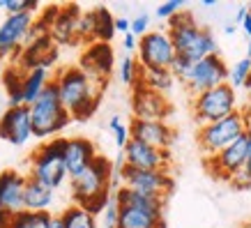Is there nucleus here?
<instances>
[{"mask_svg": "<svg viewBox=\"0 0 251 228\" xmlns=\"http://www.w3.org/2000/svg\"><path fill=\"white\" fill-rule=\"evenodd\" d=\"M0 12H5V0H0Z\"/></svg>", "mask_w": 251, "mask_h": 228, "instance_id": "864d4df0", "label": "nucleus"}, {"mask_svg": "<svg viewBox=\"0 0 251 228\" xmlns=\"http://www.w3.org/2000/svg\"><path fill=\"white\" fill-rule=\"evenodd\" d=\"M115 228H166L164 217H154L136 207H120Z\"/></svg>", "mask_w": 251, "mask_h": 228, "instance_id": "393cba45", "label": "nucleus"}, {"mask_svg": "<svg viewBox=\"0 0 251 228\" xmlns=\"http://www.w3.org/2000/svg\"><path fill=\"white\" fill-rule=\"evenodd\" d=\"M244 7H247V14L251 16V2H249V5H244Z\"/></svg>", "mask_w": 251, "mask_h": 228, "instance_id": "5fc2aeb1", "label": "nucleus"}, {"mask_svg": "<svg viewBox=\"0 0 251 228\" xmlns=\"http://www.w3.org/2000/svg\"><path fill=\"white\" fill-rule=\"evenodd\" d=\"M92 28H95V21H92V9H88V12H81V16H78L76 21V39L78 42H88L90 44L92 42Z\"/></svg>", "mask_w": 251, "mask_h": 228, "instance_id": "f704fd0d", "label": "nucleus"}, {"mask_svg": "<svg viewBox=\"0 0 251 228\" xmlns=\"http://www.w3.org/2000/svg\"><path fill=\"white\" fill-rule=\"evenodd\" d=\"M32 21H35V16L28 12L7 14L2 19V23H0V58H7V55L21 51Z\"/></svg>", "mask_w": 251, "mask_h": 228, "instance_id": "f3484780", "label": "nucleus"}, {"mask_svg": "<svg viewBox=\"0 0 251 228\" xmlns=\"http://www.w3.org/2000/svg\"><path fill=\"white\" fill-rule=\"evenodd\" d=\"M65 143L67 138L55 136L49 143H44L42 148L30 154V180H37L39 184H44L49 189H60L67 177V168H65Z\"/></svg>", "mask_w": 251, "mask_h": 228, "instance_id": "39448f33", "label": "nucleus"}, {"mask_svg": "<svg viewBox=\"0 0 251 228\" xmlns=\"http://www.w3.org/2000/svg\"><path fill=\"white\" fill-rule=\"evenodd\" d=\"M118 212H120V205L115 203L113 194H111L106 207H104V212H101V221H104V226H106V228H115V224H118Z\"/></svg>", "mask_w": 251, "mask_h": 228, "instance_id": "4c0bfd02", "label": "nucleus"}, {"mask_svg": "<svg viewBox=\"0 0 251 228\" xmlns=\"http://www.w3.org/2000/svg\"><path fill=\"white\" fill-rule=\"evenodd\" d=\"M244 16H247V7H244V5H242V7H237V14H235V23H237V25L242 23V19H244Z\"/></svg>", "mask_w": 251, "mask_h": 228, "instance_id": "a18cd8bd", "label": "nucleus"}, {"mask_svg": "<svg viewBox=\"0 0 251 228\" xmlns=\"http://www.w3.org/2000/svg\"><path fill=\"white\" fill-rule=\"evenodd\" d=\"M55 191L39 184L37 180H25V191H23V210L28 212H49V207L53 205Z\"/></svg>", "mask_w": 251, "mask_h": 228, "instance_id": "5701e85b", "label": "nucleus"}, {"mask_svg": "<svg viewBox=\"0 0 251 228\" xmlns=\"http://www.w3.org/2000/svg\"><path fill=\"white\" fill-rule=\"evenodd\" d=\"M237 108V95L228 83H221L212 90H205L194 97V118L198 127L217 122L230 115Z\"/></svg>", "mask_w": 251, "mask_h": 228, "instance_id": "0eeeda50", "label": "nucleus"}, {"mask_svg": "<svg viewBox=\"0 0 251 228\" xmlns=\"http://www.w3.org/2000/svg\"><path fill=\"white\" fill-rule=\"evenodd\" d=\"M49 219H51V212H28V210H21V212L12 214L0 228H49Z\"/></svg>", "mask_w": 251, "mask_h": 228, "instance_id": "cd10ccee", "label": "nucleus"}, {"mask_svg": "<svg viewBox=\"0 0 251 228\" xmlns=\"http://www.w3.org/2000/svg\"><path fill=\"white\" fill-rule=\"evenodd\" d=\"M122 161H125V166L134 168V171H168L171 152L154 150L141 141L129 138V143L122 148Z\"/></svg>", "mask_w": 251, "mask_h": 228, "instance_id": "ddd939ff", "label": "nucleus"}, {"mask_svg": "<svg viewBox=\"0 0 251 228\" xmlns=\"http://www.w3.org/2000/svg\"><path fill=\"white\" fill-rule=\"evenodd\" d=\"M65 228H97V217L83 210L81 205H69L60 212Z\"/></svg>", "mask_w": 251, "mask_h": 228, "instance_id": "c85d7f7f", "label": "nucleus"}, {"mask_svg": "<svg viewBox=\"0 0 251 228\" xmlns=\"http://www.w3.org/2000/svg\"><path fill=\"white\" fill-rule=\"evenodd\" d=\"M69 191L74 205H81L90 214L99 217L113 191V164L104 154H97L83 173L69 177Z\"/></svg>", "mask_w": 251, "mask_h": 228, "instance_id": "f03ea898", "label": "nucleus"}, {"mask_svg": "<svg viewBox=\"0 0 251 228\" xmlns=\"http://www.w3.org/2000/svg\"><path fill=\"white\" fill-rule=\"evenodd\" d=\"M113 25H115V32H122V35L129 32V19H127V16H118Z\"/></svg>", "mask_w": 251, "mask_h": 228, "instance_id": "a19ab883", "label": "nucleus"}, {"mask_svg": "<svg viewBox=\"0 0 251 228\" xmlns=\"http://www.w3.org/2000/svg\"><path fill=\"white\" fill-rule=\"evenodd\" d=\"M113 65H115L113 46L104 44V42H90L83 49V55H81V62H78V67L83 69L92 81L104 85H106L108 76L113 72Z\"/></svg>", "mask_w": 251, "mask_h": 228, "instance_id": "2eb2a0df", "label": "nucleus"}, {"mask_svg": "<svg viewBox=\"0 0 251 228\" xmlns=\"http://www.w3.org/2000/svg\"><path fill=\"white\" fill-rule=\"evenodd\" d=\"M49 228H65L60 214H51V219H49Z\"/></svg>", "mask_w": 251, "mask_h": 228, "instance_id": "37998d69", "label": "nucleus"}, {"mask_svg": "<svg viewBox=\"0 0 251 228\" xmlns=\"http://www.w3.org/2000/svg\"><path fill=\"white\" fill-rule=\"evenodd\" d=\"M240 25H242V30L247 32V35H251V16H249V14L244 16V19H242V23H240Z\"/></svg>", "mask_w": 251, "mask_h": 228, "instance_id": "c03bdc74", "label": "nucleus"}, {"mask_svg": "<svg viewBox=\"0 0 251 228\" xmlns=\"http://www.w3.org/2000/svg\"><path fill=\"white\" fill-rule=\"evenodd\" d=\"M28 175L19 173L14 168L0 171V212L7 217L23 210V191H25Z\"/></svg>", "mask_w": 251, "mask_h": 228, "instance_id": "a211bd4d", "label": "nucleus"}, {"mask_svg": "<svg viewBox=\"0 0 251 228\" xmlns=\"http://www.w3.org/2000/svg\"><path fill=\"white\" fill-rule=\"evenodd\" d=\"M21 78H23V72L19 67L7 69L5 76H2V85H5V90H7L9 106H23V101H21Z\"/></svg>", "mask_w": 251, "mask_h": 228, "instance_id": "c756f323", "label": "nucleus"}, {"mask_svg": "<svg viewBox=\"0 0 251 228\" xmlns=\"http://www.w3.org/2000/svg\"><path fill=\"white\" fill-rule=\"evenodd\" d=\"M122 46H125L127 51H136V46H138V37H134L131 32H127V35H122Z\"/></svg>", "mask_w": 251, "mask_h": 228, "instance_id": "79ce46f5", "label": "nucleus"}, {"mask_svg": "<svg viewBox=\"0 0 251 228\" xmlns=\"http://www.w3.org/2000/svg\"><path fill=\"white\" fill-rule=\"evenodd\" d=\"M221 83H228V65L221 55H207L203 60L194 62L191 74L187 78V90L196 97L201 92L212 90Z\"/></svg>", "mask_w": 251, "mask_h": 228, "instance_id": "9d476101", "label": "nucleus"}, {"mask_svg": "<svg viewBox=\"0 0 251 228\" xmlns=\"http://www.w3.org/2000/svg\"><path fill=\"white\" fill-rule=\"evenodd\" d=\"M249 143H251L249 136L244 134V136H240L237 141H233L228 148H224L221 152H217V154H212V157H207L205 159L207 171H210L214 177H219V180H230V177L244 166Z\"/></svg>", "mask_w": 251, "mask_h": 228, "instance_id": "f8f14e48", "label": "nucleus"}, {"mask_svg": "<svg viewBox=\"0 0 251 228\" xmlns=\"http://www.w3.org/2000/svg\"><path fill=\"white\" fill-rule=\"evenodd\" d=\"M92 21H95V28H92V42H104V44H111V39L115 37V16L108 12L106 7H92Z\"/></svg>", "mask_w": 251, "mask_h": 228, "instance_id": "bb28decb", "label": "nucleus"}, {"mask_svg": "<svg viewBox=\"0 0 251 228\" xmlns=\"http://www.w3.org/2000/svg\"><path fill=\"white\" fill-rule=\"evenodd\" d=\"M0 138L21 148L32 138V122L28 106H7L0 113Z\"/></svg>", "mask_w": 251, "mask_h": 228, "instance_id": "4468645a", "label": "nucleus"}, {"mask_svg": "<svg viewBox=\"0 0 251 228\" xmlns=\"http://www.w3.org/2000/svg\"><path fill=\"white\" fill-rule=\"evenodd\" d=\"M113 198L120 207H136V210H143V212H150L154 217H164V207H166V201L164 198H154V196H145V194H138V191H131L127 187H118L113 189Z\"/></svg>", "mask_w": 251, "mask_h": 228, "instance_id": "4be33fe9", "label": "nucleus"}, {"mask_svg": "<svg viewBox=\"0 0 251 228\" xmlns=\"http://www.w3.org/2000/svg\"><path fill=\"white\" fill-rule=\"evenodd\" d=\"M249 108H251V95H249Z\"/></svg>", "mask_w": 251, "mask_h": 228, "instance_id": "6e6d98bb", "label": "nucleus"}, {"mask_svg": "<svg viewBox=\"0 0 251 228\" xmlns=\"http://www.w3.org/2000/svg\"><path fill=\"white\" fill-rule=\"evenodd\" d=\"M244 88H247V92L251 95V72H249V78H247V83H244Z\"/></svg>", "mask_w": 251, "mask_h": 228, "instance_id": "09e8293b", "label": "nucleus"}, {"mask_svg": "<svg viewBox=\"0 0 251 228\" xmlns=\"http://www.w3.org/2000/svg\"><path fill=\"white\" fill-rule=\"evenodd\" d=\"M173 106L166 95L148 90L143 85H134L131 92V113L134 120H150V122H166Z\"/></svg>", "mask_w": 251, "mask_h": 228, "instance_id": "9b49d317", "label": "nucleus"}, {"mask_svg": "<svg viewBox=\"0 0 251 228\" xmlns=\"http://www.w3.org/2000/svg\"><path fill=\"white\" fill-rule=\"evenodd\" d=\"M247 58L251 60V35H249V49H247Z\"/></svg>", "mask_w": 251, "mask_h": 228, "instance_id": "603ef678", "label": "nucleus"}, {"mask_svg": "<svg viewBox=\"0 0 251 228\" xmlns=\"http://www.w3.org/2000/svg\"><path fill=\"white\" fill-rule=\"evenodd\" d=\"M138 65L148 69H171L175 49L166 30H150L138 39Z\"/></svg>", "mask_w": 251, "mask_h": 228, "instance_id": "1a4fd4ad", "label": "nucleus"}, {"mask_svg": "<svg viewBox=\"0 0 251 228\" xmlns=\"http://www.w3.org/2000/svg\"><path fill=\"white\" fill-rule=\"evenodd\" d=\"M81 16V7L78 5H65L60 7L55 21L49 28V37L53 39L55 46H69L76 44V21Z\"/></svg>", "mask_w": 251, "mask_h": 228, "instance_id": "412c9836", "label": "nucleus"}, {"mask_svg": "<svg viewBox=\"0 0 251 228\" xmlns=\"http://www.w3.org/2000/svg\"><path fill=\"white\" fill-rule=\"evenodd\" d=\"M191 67H194L191 62H187V60H182V58H177V55H175L173 65H171V74H173L175 81L187 83V78H189V74H191Z\"/></svg>", "mask_w": 251, "mask_h": 228, "instance_id": "e433bc0d", "label": "nucleus"}, {"mask_svg": "<svg viewBox=\"0 0 251 228\" xmlns=\"http://www.w3.org/2000/svg\"><path fill=\"white\" fill-rule=\"evenodd\" d=\"M228 182L233 184V187H237V189H247V187H251V143H249V150H247L244 166L230 177Z\"/></svg>", "mask_w": 251, "mask_h": 228, "instance_id": "72a5a7b5", "label": "nucleus"}, {"mask_svg": "<svg viewBox=\"0 0 251 228\" xmlns=\"http://www.w3.org/2000/svg\"><path fill=\"white\" fill-rule=\"evenodd\" d=\"M108 129H111V134H113V138H115V145H118L120 150L129 143V125H125L120 115H113V118L108 120Z\"/></svg>", "mask_w": 251, "mask_h": 228, "instance_id": "473e14b6", "label": "nucleus"}, {"mask_svg": "<svg viewBox=\"0 0 251 228\" xmlns=\"http://www.w3.org/2000/svg\"><path fill=\"white\" fill-rule=\"evenodd\" d=\"M224 30H226V35H233V32H235V25H233V23H228Z\"/></svg>", "mask_w": 251, "mask_h": 228, "instance_id": "de8ad7c7", "label": "nucleus"}, {"mask_svg": "<svg viewBox=\"0 0 251 228\" xmlns=\"http://www.w3.org/2000/svg\"><path fill=\"white\" fill-rule=\"evenodd\" d=\"M28 108H30L32 136L35 138H53L72 122L69 113L60 104L58 88H55L53 78L49 81V85L42 90V95H39Z\"/></svg>", "mask_w": 251, "mask_h": 228, "instance_id": "20e7f679", "label": "nucleus"}, {"mask_svg": "<svg viewBox=\"0 0 251 228\" xmlns=\"http://www.w3.org/2000/svg\"><path fill=\"white\" fill-rule=\"evenodd\" d=\"M244 127H247V136H249L251 141V111L247 108V122H244Z\"/></svg>", "mask_w": 251, "mask_h": 228, "instance_id": "49530a36", "label": "nucleus"}, {"mask_svg": "<svg viewBox=\"0 0 251 228\" xmlns=\"http://www.w3.org/2000/svg\"><path fill=\"white\" fill-rule=\"evenodd\" d=\"M129 32L134 37H143L145 32H150V16L148 14H138L136 19H129Z\"/></svg>", "mask_w": 251, "mask_h": 228, "instance_id": "58836bf2", "label": "nucleus"}, {"mask_svg": "<svg viewBox=\"0 0 251 228\" xmlns=\"http://www.w3.org/2000/svg\"><path fill=\"white\" fill-rule=\"evenodd\" d=\"M177 12H182V0H168V2H161L159 7H157V16L159 19H171L175 16Z\"/></svg>", "mask_w": 251, "mask_h": 228, "instance_id": "ea45409f", "label": "nucleus"}, {"mask_svg": "<svg viewBox=\"0 0 251 228\" xmlns=\"http://www.w3.org/2000/svg\"><path fill=\"white\" fill-rule=\"evenodd\" d=\"M53 83L58 88L62 108L69 113L72 120H88L97 111L104 83L92 81L78 65L60 69L53 76Z\"/></svg>", "mask_w": 251, "mask_h": 228, "instance_id": "f257e3e1", "label": "nucleus"}, {"mask_svg": "<svg viewBox=\"0 0 251 228\" xmlns=\"http://www.w3.org/2000/svg\"><path fill=\"white\" fill-rule=\"evenodd\" d=\"M138 72H141V65H138L134 58L127 55V58L120 60V81L125 85H131V88H134V85L138 83Z\"/></svg>", "mask_w": 251, "mask_h": 228, "instance_id": "2f4dec72", "label": "nucleus"}, {"mask_svg": "<svg viewBox=\"0 0 251 228\" xmlns=\"http://www.w3.org/2000/svg\"><path fill=\"white\" fill-rule=\"evenodd\" d=\"M166 32L175 49V55L191 65L207 55H219V46L212 30L207 25H201L189 12H177L175 16H171Z\"/></svg>", "mask_w": 251, "mask_h": 228, "instance_id": "7ed1b4c3", "label": "nucleus"}, {"mask_svg": "<svg viewBox=\"0 0 251 228\" xmlns=\"http://www.w3.org/2000/svg\"><path fill=\"white\" fill-rule=\"evenodd\" d=\"M249 72H251V60H249V58L237 60L233 67H228V85L233 88V90L244 88L247 78H249Z\"/></svg>", "mask_w": 251, "mask_h": 228, "instance_id": "7c9ffc66", "label": "nucleus"}, {"mask_svg": "<svg viewBox=\"0 0 251 228\" xmlns=\"http://www.w3.org/2000/svg\"><path fill=\"white\" fill-rule=\"evenodd\" d=\"M7 219H9L7 214H5V212H0V226H2V224H5V221H7Z\"/></svg>", "mask_w": 251, "mask_h": 228, "instance_id": "3c124183", "label": "nucleus"}, {"mask_svg": "<svg viewBox=\"0 0 251 228\" xmlns=\"http://www.w3.org/2000/svg\"><path fill=\"white\" fill-rule=\"evenodd\" d=\"M99 152L95 148L90 138L83 136H72L65 143V168H67V177H76L78 173H83L85 168L90 166Z\"/></svg>", "mask_w": 251, "mask_h": 228, "instance_id": "aec40b11", "label": "nucleus"}, {"mask_svg": "<svg viewBox=\"0 0 251 228\" xmlns=\"http://www.w3.org/2000/svg\"><path fill=\"white\" fill-rule=\"evenodd\" d=\"M35 9H39L35 0H5V12L7 14H23V12L32 14Z\"/></svg>", "mask_w": 251, "mask_h": 228, "instance_id": "c9c22d12", "label": "nucleus"}, {"mask_svg": "<svg viewBox=\"0 0 251 228\" xmlns=\"http://www.w3.org/2000/svg\"><path fill=\"white\" fill-rule=\"evenodd\" d=\"M173 83H175V78H173V74H171V69H148V67H141L136 85H143V88L159 92V95H168V92H171V88H173Z\"/></svg>", "mask_w": 251, "mask_h": 228, "instance_id": "a878e982", "label": "nucleus"}, {"mask_svg": "<svg viewBox=\"0 0 251 228\" xmlns=\"http://www.w3.org/2000/svg\"><path fill=\"white\" fill-rule=\"evenodd\" d=\"M129 138L141 141L154 150H168L175 141V131L168 127V122H150V120H131Z\"/></svg>", "mask_w": 251, "mask_h": 228, "instance_id": "6ab92c4d", "label": "nucleus"}, {"mask_svg": "<svg viewBox=\"0 0 251 228\" xmlns=\"http://www.w3.org/2000/svg\"><path fill=\"white\" fill-rule=\"evenodd\" d=\"M58 46L53 44V39L49 35H42V37L32 39L30 44H25L19 51V58H16L14 67H19L21 72H30V69H51L58 62Z\"/></svg>", "mask_w": 251, "mask_h": 228, "instance_id": "dca6fc26", "label": "nucleus"}, {"mask_svg": "<svg viewBox=\"0 0 251 228\" xmlns=\"http://www.w3.org/2000/svg\"><path fill=\"white\" fill-rule=\"evenodd\" d=\"M244 122H247V111L235 108V111L230 115H226V118L198 127L196 141H198L201 152H203V157L207 159V157L221 152L224 148H228V145L233 143V141H237L240 136H244V134H247Z\"/></svg>", "mask_w": 251, "mask_h": 228, "instance_id": "423d86ee", "label": "nucleus"}, {"mask_svg": "<svg viewBox=\"0 0 251 228\" xmlns=\"http://www.w3.org/2000/svg\"><path fill=\"white\" fill-rule=\"evenodd\" d=\"M118 175H120L122 187L145 194V196L164 198V201H168L175 184L168 171H134L129 166H120Z\"/></svg>", "mask_w": 251, "mask_h": 228, "instance_id": "6e6552de", "label": "nucleus"}, {"mask_svg": "<svg viewBox=\"0 0 251 228\" xmlns=\"http://www.w3.org/2000/svg\"><path fill=\"white\" fill-rule=\"evenodd\" d=\"M51 78H53L51 72H49V69H42V67L30 69V72H23V78H21V101H23V106H30L32 101L42 95V90L49 85Z\"/></svg>", "mask_w": 251, "mask_h": 228, "instance_id": "b1692460", "label": "nucleus"}, {"mask_svg": "<svg viewBox=\"0 0 251 228\" xmlns=\"http://www.w3.org/2000/svg\"><path fill=\"white\" fill-rule=\"evenodd\" d=\"M203 5H205V7H214L217 2H214V0H203Z\"/></svg>", "mask_w": 251, "mask_h": 228, "instance_id": "8fccbe9b", "label": "nucleus"}]
</instances>
